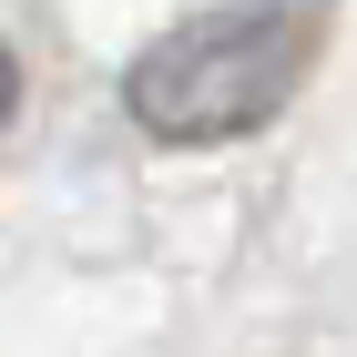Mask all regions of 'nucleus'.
Returning a JSON list of instances; mask_svg holds the SVG:
<instances>
[{
	"mask_svg": "<svg viewBox=\"0 0 357 357\" xmlns=\"http://www.w3.org/2000/svg\"><path fill=\"white\" fill-rule=\"evenodd\" d=\"M306 52H317V0H235L215 21L164 31L153 52L123 72V112L153 143H225L286 112Z\"/></svg>",
	"mask_w": 357,
	"mask_h": 357,
	"instance_id": "f257e3e1",
	"label": "nucleus"
},
{
	"mask_svg": "<svg viewBox=\"0 0 357 357\" xmlns=\"http://www.w3.org/2000/svg\"><path fill=\"white\" fill-rule=\"evenodd\" d=\"M10 92H21V72H10V52H0V123H10Z\"/></svg>",
	"mask_w": 357,
	"mask_h": 357,
	"instance_id": "f03ea898",
	"label": "nucleus"
}]
</instances>
